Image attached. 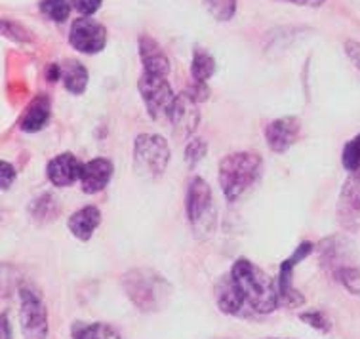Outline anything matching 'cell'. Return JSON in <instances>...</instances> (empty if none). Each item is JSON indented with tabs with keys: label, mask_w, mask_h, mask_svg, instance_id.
I'll use <instances>...</instances> for the list:
<instances>
[{
	"label": "cell",
	"mask_w": 360,
	"mask_h": 339,
	"mask_svg": "<svg viewBox=\"0 0 360 339\" xmlns=\"http://www.w3.org/2000/svg\"><path fill=\"white\" fill-rule=\"evenodd\" d=\"M300 319L309 324V326H313L314 330H319V332H330V328H332V322L328 320V316L322 311H309V313H302L300 314Z\"/></svg>",
	"instance_id": "f1b7e54d"
},
{
	"label": "cell",
	"mask_w": 360,
	"mask_h": 339,
	"mask_svg": "<svg viewBox=\"0 0 360 339\" xmlns=\"http://www.w3.org/2000/svg\"><path fill=\"white\" fill-rule=\"evenodd\" d=\"M61 80H63L65 90L75 96H80V94H84L86 86H88V69L80 61L67 59L61 63Z\"/></svg>",
	"instance_id": "d6986e66"
},
{
	"label": "cell",
	"mask_w": 360,
	"mask_h": 339,
	"mask_svg": "<svg viewBox=\"0 0 360 339\" xmlns=\"http://www.w3.org/2000/svg\"><path fill=\"white\" fill-rule=\"evenodd\" d=\"M216 300L217 305L221 309V313L233 314V316H246L250 313V309L246 307V303L243 301L238 290L231 281V274H227L216 288Z\"/></svg>",
	"instance_id": "ac0fdd59"
},
{
	"label": "cell",
	"mask_w": 360,
	"mask_h": 339,
	"mask_svg": "<svg viewBox=\"0 0 360 339\" xmlns=\"http://www.w3.org/2000/svg\"><path fill=\"white\" fill-rule=\"evenodd\" d=\"M238 0H204L206 12L216 21H231L235 18Z\"/></svg>",
	"instance_id": "603a6c76"
},
{
	"label": "cell",
	"mask_w": 360,
	"mask_h": 339,
	"mask_svg": "<svg viewBox=\"0 0 360 339\" xmlns=\"http://www.w3.org/2000/svg\"><path fill=\"white\" fill-rule=\"evenodd\" d=\"M314 244L313 242H302L295 252L290 257L282 261L281 271H278V276H276V284H278V292H281V300L286 301L288 305H302L303 295L297 292L292 284V274H294V269L302 263L307 255L313 254Z\"/></svg>",
	"instance_id": "30bf717a"
},
{
	"label": "cell",
	"mask_w": 360,
	"mask_h": 339,
	"mask_svg": "<svg viewBox=\"0 0 360 339\" xmlns=\"http://www.w3.org/2000/svg\"><path fill=\"white\" fill-rule=\"evenodd\" d=\"M112 174H115V166L109 158H94L90 162L84 164L82 168V176H80V187L86 195H96L111 183Z\"/></svg>",
	"instance_id": "5bb4252c"
},
{
	"label": "cell",
	"mask_w": 360,
	"mask_h": 339,
	"mask_svg": "<svg viewBox=\"0 0 360 339\" xmlns=\"http://www.w3.org/2000/svg\"><path fill=\"white\" fill-rule=\"evenodd\" d=\"M84 164L72 153H63L53 157L46 166V176L52 185L56 187H71L77 181H80Z\"/></svg>",
	"instance_id": "4fadbf2b"
},
{
	"label": "cell",
	"mask_w": 360,
	"mask_h": 339,
	"mask_svg": "<svg viewBox=\"0 0 360 339\" xmlns=\"http://www.w3.org/2000/svg\"><path fill=\"white\" fill-rule=\"evenodd\" d=\"M15 176H18V172H15L12 164L6 162V160L0 164V183H2V189H10V185L13 183Z\"/></svg>",
	"instance_id": "1f68e13d"
},
{
	"label": "cell",
	"mask_w": 360,
	"mask_h": 339,
	"mask_svg": "<svg viewBox=\"0 0 360 339\" xmlns=\"http://www.w3.org/2000/svg\"><path fill=\"white\" fill-rule=\"evenodd\" d=\"M20 322L25 339H48V311L40 295L29 288L20 292Z\"/></svg>",
	"instance_id": "52a82bcc"
},
{
	"label": "cell",
	"mask_w": 360,
	"mask_h": 339,
	"mask_svg": "<svg viewBox=\"0 0 360 339\" xmlns=\"http://www.w3.org/2000/svg\"><path fill=\"white\" fill-rule=\"evenodd\" d=\"M72 8L80 13V15H94L103 4V0H71Z\"/></svg>",
	"instance_id": "4dcf8cb0"
},
{
	"label": "cell",
	"mask_w": 360,
	"mask_h": 339,
	"mask_svg": "<svg viewBox=\"0 0 360 339\" xmlns=\"http://www.w3.org/2000/svg\"><path fill=\"white\" fill-rule=\"evenodd\" d=\"M338 222L349 233L360 231V172H354L345 179L341 187L338 206Z\"/></svg>",
	"instance_id": "9c48e42d"
},
{
	"label": "cell",
	"mask_w": 360,
	"mask_h": 339,
	"mask_svg": "<svg viewBox=\"0 0 360 339\" xmlns=\"http://www.w3.org/2000/svg\"><path fill=\"white\" fill-rule=\"evenodd\" d=\"M197 101L181 91L177 96L176 107H174V115H172L170 124L176 132V136L184 137V139H189L193 136V132L197 130V126L200 124V109H198Z\"/></svg>",
	"instance_id": "7c38bea8"
},
{
	"label": "cell",
	"mask_w": 360,
	"mask_h": 339,
	"mask_svg": "<svg viewBox=\"0 0 360 339\" xmlns=\"http://www.w3.org/2000/svg\"><path fill=\"white\" fill-rule=\"evenodd\" d=\"M341 162L343 168L347 170L349 174L360 172V134L354 136L347 145L343 147V155H341Z\"/></svg>",
	"instance_id": "d4e9b609"
},
{
	"label": "cell",
	"mask_w": 360,
	"mask_h": 339,
	"mask_svg": "<svg viewBox=\"0 0 360 339\" xmlns=\"http://www.w3.org/2000/svg\"><path fill=\"white\" fill-rule=\"evenodd\" d=\"M138 52L143 63V71L158 75V77H168L170 75V58L166 56L162 46L149 34H141L138 39Z\"/></svg>",
	"instance_id": "9a60e30c"
},
{
	"label": "cell",
	"mask_w": 360,
	"mask_h": 339,
	"mask_svg": "<svg viewBox=\"0 0 360 339\" xmlns=\"http://www.w3.org/2000/svg\"><path fill=\"white\" fill-rule=\"evenodd\" d=\"M217 65L216 59L210 52H206L204 48H195V53H193V63H191V77L197 82H208L214 72H216Z\"/></svg>",
	"instance_id": "ffe728a7"
},
{
	"label": "cell",
	"mask_w": 360,
	"mask_h": 339,
	"mask_svg": "<svg viewBox=\"0 0 360 339\" xmlns=\"http://www.w3.org/2000/svg\"><path fill=\"white\" fill-rule=\"evenodd\" d=\"M122 288L128 300L143 313H157L168 305L170 282L153 269H130L122 274Z\"/></svg>",
	"instance_id": "7a4b0ae2"
},
{
	"label": "cell",
	"mask_w": 360,
	"mask_h": 339,
	"mask_svg": "<svg viewBox=\"0 0 360 339\" xmlns=\"http://www.w3.org/2000/svg\"><path fill=\"white\" fill-rule=\"evenodd\" d=\"M2 34L6 39L18 42V44H31L33 42V37H31V33L27 31L25 27L12 20H2Z\"/></svg>",
	"instance_id": "4316f807"
},
{
	"label": "cell",
	"mask_w": 360,
	"mask_h": 339,
	"mask_svg": "<svg viewBox=\"0 0 360 339\" xmlns=\"http://www.w3.org/2000/svg\"><path fill=\"white\" fill-rule=\"evenodd\" d=\"M52 117V101L48 96H37L29 103L20 120V128L27 134H37L44 130Z\"/></svg>",
	"instance_id": "2e32d148"
},
{
	"label": "cell",
	"mask_w": 360,
	"mask_h": 339,
	"mask_svg": "<svg viewBox=\"0 0 360 339\" xmlns=\"http://www.w3.org/2000/svg\"><path fill=\"white\" fill-rule=\"evenodd\" d=\"M340 281L347 288L351 294L360 295V269L359 267H343L338 271Z\"/></svg>",
	"instance_id": "83f0119b"
},
{
	"label": "cell",
	"mask_w": 360,
	"mask_h": 339,
	"mask_svg": "<svg viewBox=\"0 0 360 339\" xmlns=\"http://www.w3.org/2000/svg\"><path fill=\"white\" fill-rule=\"evenodd\" d=\"M302 136V122L297 117H282L271 120L265 128V141L269 149L282 155L295 145V141Z\"/></svg>",
	"instance_id": "8fae6325"
},
{
	"label": "cell",
	"mask_w": 360,
	"mask_h": 339,
	"mask_svg": "<svg viewBox=\"0 0 360 339\" xmlns=\"http://www.w3.org/2000/svg\"><path fill=\"white\" fill-rule=\"evenodd\" d=\"M72 339H120V333L105 322H77L72 326Z\"/></svg>",
	"instance_id": "7402d4cb"
},
{
	"label": "cell",
	"mask_w": 360,
	"mask_h": 339,
	"mask_svg": "<svg viewBox=\"0 0 360 339\" xmlns=\"http://www.w3.org/2000/svg\"><path fill=\"white\" fill-rule=\"evenodd\" d=\"M185 214L198 236L200 231L208 233V229L214 223V200H212V189L204 177L195 176L187 185Z\"/></svg>",
	"instance_id": "8992f818"
},
{
	"label": "cell",
	"mask_w": 360,
	"mask_h": 339,
	"mask_svg": "<svg viewBox=\"0 0 360 339\" xmlns=\"http://www.w3.org/2000/svg\"><path fill=\"white\" fill-rule=\"evenodd\" d=\"M170 164V145L158 134H139L134 141V170L143 179H158Z\"/></svg>",
	"instance_id": "277c9868"
},
{
	"label": "cell",
	"mask_w": 360,
	"mask_h": 339,
	"mask_svg": "<svg viewBox=\"0 0 360 339\" xmlns=\"http://www.w3.org/2000/svg\"><path fill=\"white\" fill-rule=\"evenodd\" d=\"M40 12L46 15L48 20L56 23H63L71 13L72 2L71 0H40Z\"/></svg>",
	"instance_id": "cb8c5ba5"
},
{
	"label": "cell",
	"mask_w": 360,
	"mask_h": 339,
	"mask_svg": "<svg viewBox=\"0 0 360 339\" xmlns=\"http://www.w3.org/2000/svg\"><path fill=\"white\" fill-rule=\"evenodd\" d=\"M206 153H208V143L204 141L202 137H195L185 147V162L191 170H195L198 164L202 162Z\"/></svg>",
	"instance_id": "484cf974"
},
{
	"label": "cell",
	"mask_w": 360,
	"mask_h": 339,
	"mask_svg": "<svg viewBox=\"0 0 360 339\" xmlns=\"http://www.w3.org/2000/svg\"><path fill=\"white\" fill-rule=\"evenodd\" d=\"M229 274L250 313L269 314L278 309V303L282 301L278 284L256 263L240 257L235 261Z\"/></svg>",
	"instance_id": "6da1fadb"
},
{
	"label": "cell",
	"mask_w": 360,
	"mask_h": 339,
	"mask_svg": "<svg viewBox=\"0 0 360 339\" xmlns=\"http://www.w3.org/2000/svg\"><path fill=\"white\" fill-rule=\"evenodd\" d=\"M343 48H345L347 58L353 61V65L360 71V42H356V40H345Z\"/></svg>",
	"instance_id": "d6a6232c"
},
{
	"label": "cell",
	"mask_w": 360,
	"mask_h": 339,
	"mask_svg": "<svg viewBox=\"0 0 360 339\" xmlns=\"http://www.w3.org/2000/svg\"><path fill=\"white\" fill-rule=\"evenodd\" d=\"M69 42L77 52L94 56V53L101 52L107 44V29L98 20L84 15V18L72 21L71 31H69Z\"/></svg>",
	"instance_id": "ba28073f"
},
{
	"label": "cell",
	"mask_w": 360,
	"mask_h": 339,
	"mask_svg": "<svg viewBox=\"0 0 360 339\" xmlns=\"http://www.w3.org/2000/svg\"><path fill=\"white\" fill-rule=\"evenodd\" d=\"M184 91L193 99V101H197V103H204V101L210 98V88L206 82H197V80H193V84Z\"/></svg>",
	"instance_id": "f546056e"
},
{
	"label": "cell",
	"mask_w": 360,
	"mask_h": 339,
	"mask_svg": "<svg viewBox=\"0 0 360 339\" xmlns=\"http://www.w3.org/2000/svg\"><path fill=\"white\" fill-rule=\"evenodd\" d=\"M263 170L262 157L254 151H236L219 162V187L223 196L235 203L259 179Z\"/></svg>",
	"instance_id": "3957f363"
},
{
	"label": "cell",
	"mask_w": 360,
	"mask_h": 339,
	"mask_svg": "<svg viewBox=\"0 0 360 339\" xmlns=\"http://www.w3.org/2000/svg\"><path fill=\"white\" fill-rule=\"evenodd\" d=\"M2 339H12V330H10V322H8L6 314L2 316Z\"/></svg>",
	"instance_id": "e575fe53"
},
{
	"label": "cell",
	"mask_w": 360,
	"mask_h": 339,
	"mask_svg": "<svg viewBox=\"0 0 360 339\" xmlns=\"http://www.w3.org/2000/svg\"><path fill=\"white\" fill-rule=\"evenodd\" d=\"M138 90L149 117L155 122H170L177 96L174 94L168 77H158L143 71L139 75Z\"/></svg>",
	"instance_id": "5b68a950"
},
{
	"label": "cell",
	"mask_w": 360,
	"mask_h": 339,
	"mask_svg": "<svg viewBox=\"0 0 360 339\" xmlns=\"http://www.w3.org/2000/svg\"><path fill=\"white\" fill-rule=\"evenodd\" d=\"M281 2H288V4H295V6L305 8H321L326 0H281Z\"/></svg>",
	"instance_id": "836d02e7"
},
{
	"label": "cell",
	"mask_w": 360,
	"mask_h": 339,
	"mask_svg": "<svg viewBox=\"0 0 360 339\" xmlns=\"http://www.w3.org/2000/svg\"><path fill=\"white\" fill-rule=\"evenodd\" d=\"M29 214L33 219L40 223L53 222L59 214V204L58 198L52 195V193H44L34 198L31 206H29Z\"/></svg>",
	"instance_id": "44dd1931"
},
{
	"label": "cell",
	"mask_w": 360,
	"mask_h": 339,
	"mask_svg": "<svg viewBox=\"0 0 360 339\" xmlns=\"http://www.w3.org/2000/svg\"><path fill=\"white\" fill-rule=\"evenodd\" d=\"M99 223H101V212H99L98 206H84L69 217L67 227L75 238L88 242L94 236V233L98 231Z\"/></svg>",
	"instance_id": "e0dca14e"
}]
</instances>
